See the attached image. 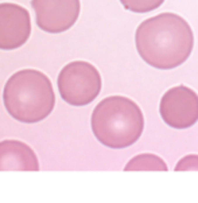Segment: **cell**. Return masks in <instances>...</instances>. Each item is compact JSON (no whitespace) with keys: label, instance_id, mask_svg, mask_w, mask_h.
Instances as JSON below:
<instances>
[{"label":"cell","instance_id":"3","mask_svg":"<svg viewBox=\"0 0 198 203\" xmlns=\"http://www.w3.org/2000/svg\"><path fill=\"white\" fill-rule=\"evenodd\" d=\"M91 123L96 139L113 149L135 144L144 129V117L139 105L123 96H112L98 102Z\"/></svg>","mask_w":198,"mask_h":203},{"label":"cell","instance_id":"6","mask_svg":"<svg viewBox=\"0 0 198 203\" xmlns=\"http://www.w3.org/2000/svg\"><path fill=\"white\" fill-rule=\"evenodd\" d=\"M37 24L49 34H59L73 27L81 10L80 0H32Z\"/></svg>","mask_w":198,"mask_h":203},{"label":"cell","instance_id":"8","mask_svg":"<svg viewBox=\"0 0 198 203\" xmlns=\"http://www.w3.org/2000/svg\"><path fill=\"white\" fill-rule=\"evenodd\" d=\"M0 171H39L37 153L23 141H0Z\"/></svg>","mask_w":198,"mask_h":203},{"label":"cell","instance_id":"11","mask_svg":"<svg viewBox=\"0 0 198 203\" xmlns=\"http://www.w3.org/2000/svg\"><path fill=\"white\" fill-rule=\"evenodd\" d=\"M175 171H198V155H187L183 156L177 163Z\"/></svg>","mask_w":198,"mask_h":203},{"label":"cell","instance_id":"5","mask_svg":"<svg viewBox=\"0 0 198 203\" xmlns=\"http://www.w3.org/2000/svg\"><path fill=\"white\" fill-rule=\"evenodd\" d=\"M159 112L162 120L171 128H190L198 121V94L183 85L174 86L163 94Z\"/></svg>","mask_w":198,"mask_h":203},{"label":"cell","instance_id":"9","mask_svg":"<svg viewBox=\"0 0 198 203\" xmlns=\"http://www.w3.org/2000/svg\"><path fill=\"white\" fill-rule=\"evenodd\" d=\"M125 171H167V164L162 158L154 153H140L127 163Z\"/></svg>","mask_w":198,"mask_h":203},{"label":"cell","instance_id":"7","mask_svg":"<svg viewBox=\"0 0 198 203\" xmlns=\"http://www.w3.org/2000/svg\"><path fill=\"white\" fill-rule=\"evenodd\" d=\"M31 34V19L25 7L14 3L0 4V50L23 46Z\"/></svg>","mask_w":198,"mask_h":203},{"label":"cell","instance_id":"4","mask_svg":"<svg viewBox=\"0 0 198 203\" xmlns=\"http://www.w3.org/2000/svg\"><path fill=\"white\" fill-rule=\"evenodd\" d=\"M58 90L62 100L73 106H84L101 91V75L86 61L67 63L58 75Z\"/></svg>","mask_w":198,"mask_h":203},{"label":"cell","instance_id":"2","mask_svg":"<svg viewBox=\"0 0 198 203\" xmlns=\"http://www.w3.org/2000/svg\"><path fill=\"white\" fill-rule=\"evenodd\" d=\"M3 102L15 120L32 124L45 120L53 112L55 94L46 74L25 69L8 78L3 91Z\"/></svg>","mask_w":198,"mask_h":203},{"label":"cell","instance_id":"1","mask_svg":"<svg viewBox=\"0 0 198 203\" xmlns=\"http://www.w3.org/2000/svg\"><path fill=\"white\" fill-rule=\"evenodd\" d=\"M136 50L150 66L170 70L186 62L194 46L190 24L177 14H159L142 22L135 34Z\"/></svg>","mask_w":198,"mask_h":203},{"label":"cell","instance_id":"10","mask_svg":"<svg viewBox=\"0 0 198 203\" xmlns=\"http://www.w3.org/2000/svg\"><path fill=\"white\" fill-rule=\"evenodd\" d=\"M125 10L136 12V14H146L159 8L164 3V0H120Z\"/></svg>","mask_w":198,"mask_h":203}]
</instances>
